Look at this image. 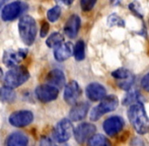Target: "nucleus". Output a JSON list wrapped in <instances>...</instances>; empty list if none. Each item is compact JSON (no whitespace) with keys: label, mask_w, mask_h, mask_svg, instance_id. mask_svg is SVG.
Returning a JSON list of instances; mask_svg holds the SVG:
<instances>
[{"label":"nucleus","mask_w":149,"mask_h":146,"mask_svg":"<svg viewBox=\"0 0 149 146\" xmlns=\"http://www.w3.org/2000/svg\"><path fill=\"white\" fill-rule=\"evenodd\" d=\"M128 118L138 134H146L149 131V118L142 103L132 104L128 110Z\"/></svg>","instance_id":"1"},{"label":"nucleus","mask_w":149,"mask_h":146,"mask_svg":"<svg viewBox=\"0 0 149 146\" xmlns=\"http://www.w3.org/2000/svg\"><path fill=\"white\" fill-rule=\"evenodd\" d=\"M18 33L22 41L26 46L35 43L38 34V26L35 18L31 15H24L18 22Z\"/></svg>","instance_id":"2"},{"label":"nucleus","mask_w":149,"mask_h":146,"mask_svg":"<svg viewBox=\"0 0 149 146\" xmlns=\"http://www.w3.org/2000/svg\"><path fill=\"white\" fill-rule=\"evenodd\" d=\"M29 78H30V72L24 66H15L6 72L3 81L4 85L15 88L26 83Z\"/></svg>","instance_id":"3"},{"label":"nucleus","mask_w":149,"mask_h":146,"mask_svg":"<svg viewBox=\"0 0 149 146\" xmlns=\"http://www.w3.org/2000/svg\"><path fill=\"white\" fill-rule=\"evenodd\" d=\"M119 101L118 97L115 95H108L104 97L100 103V105L94 107L90 112V120L91 121H97L102 115L106 113L113 112L118 108Z\"/></svg>","instance_id":"4"},{"label":"nucleus","mask_w":149,"mask_h":146,"mask_svg":"<svg viewBox=\"0 0 149 146\" xmlns=\"http://www.w3.org/2000/svg\"><path fill=\"white\" fill-rule=\"evenodd\" d=\"M28 9V5L22 1H14L6 4L1 11V18L4 22H11L22 15Z\"/></svg>","instance_id":"5"},{"label":"nucleus","mask_w":149,"mask_h":146,"mask_svg":"<svg viewBox=\"0 0 149 146\" xmlns=\"http://www.w3.org/2000/svg\"><path fill=\"white\" fill-rule=\"evenodd\" d=\"M72 133H74V130L71 121L69 119H62L54 128L53 137L57 142L63 143L70 139Z\"/></svg>","instance_id":"6"},{"label":"nucleus","mask_w":149,"mask_h":146,"mask_svg":"<svg viewBox=\"0 0 149 146\" xmlns=\"http://www.w3.org/2000/svg\"><path fill=\"white\" fill-rule=\"evenodd\" d=\"M36 97L42 103H50L55 101L59 95V88L49 83L41 84L35 90Z\"/></svg>","instance_id":"7"},{"label":"nucleus","mask_w":149,"mask_h":146,"mask_svg":"<svg viewBox=\"0 0 149 146\" xmlns=\"http://www.w3.org/2000/svg\"><path fill=\"white\" fill-rule=\"evenodd\" d=\"M8 121L11 126L16 127V128H22L33 123V112L26 110L16 111L10 115Z\"/></svg>","instance_id":"8"},{"label":"nucleus","mask_w":149,"mask_h":146,"mask_svg":"<svg viewBox=\"0 0 149 146\" xmlns=\"http://www.w3.org/2000/svg\"><path fill=\"white\" fill-rule=\"evenodd\" d=\"M26 55H28V50L26 49H18L16 51L7 50L3 53L2 62L7 67H15L26 57Z\"/></svg>","instance_id":"9"},{"label":"nucleus","mask_w":149,"mask_h":146,"mask_svg":"<svg viewBox=\"0 0 149 146\" xmlns=\"http://www.w3.org/2000/svg\"><path fill=\"white\" fill-rule=\"evenodd\" d=\"M95 130V126L91 123H82L74 129V137L78 143H84L93 136Z\"/></svg>","instance_id":"10"},{"label":"nucleus","mask_w":149,"mask_h":146,"mask_svg":"<svg viewBox=\"0 0 149 146\" xmlns=\"http://www.w3.org/2000/svg\"><path fill=\"white\" fill-rule=\"evenodd\" d=\"M124 125H125V123H124L123 118L119 116H113L104 121L102 124V128L108 136L112 137L123 130Z\"/></svg>","instance_id":"11"},{"label":"nucleus","mask_w":149,"mask_h":146,"mask_svg":"<svg viewBox=\"0 0 149 146\" xmlns=\"http://www.w3.org/2000/svg\"><path fill=\"white\" fill-rule=\"evenodd\" d=\"M81 95V89L75 80L69 81L64 89V99L68 105H75Z\"/></svg>","instance_id":"12"},{"label":"nucleus","mask_w":149,"mask_h":146,"mask_svg":"<svg viewBox=\"0 0 149 146\" xmlns=\"http://www.w3.org/2000/svg\"><path fill=\"white\" fill-rule=\"evenodd\" d=\"M81 20L77 14H72L70 17L67 19L64 26V33L68 38L74 39L78 34V31L80 29Z\"/></svg>","instance_id":"13"},{"label":"nucleus","mask_w":149,"mask_h":146,"mask_svg":"<svg viewBox=\"0 0 149 146\" xmlns=\"http://www.w3.org/2000/svg\"><path fill=\"white\" fill-rule=\"evenodd\" d=\"M86 95L92 102L102 101L107 95V90L102 84H100L97 82H92L87 85Z\"/></svg>","instance_id":"14"},{"label":"nucleus","mask_w":149,"mask_h":146,"mask_svg":"<svg viewBox=\"0 0 149 146\" xmlns=\"http://www.w3.org/2000/svg\"><path fill=\"white\" fill-rule=\"evenodd\" d=\"M89 110V104L82 102V103L75 104L73 108L69 112V118L71 121H81L86 117Z\"/></svg>","instance_id":"15"},{"label":"nucleus","mask_w":149,"mask_h":146,"mask_svg":"<svg viewBox=\"0 0 149 146\" xmlns=\"http://www.w3.org/2000/svg\"><path fill=\"white\" fill-rule=\"evenodd\" d=\"M73 53V47L71 43H64L63 42L61 45L57 46L54 51V57L58 62H63L71 57Z\"/></svg>","instance_id":"16"},{"label":"nucleus","mask_w":149,"mask_h":146,"mask_svg":"<svg viewBox=\"0 0 149 146\" xmlns=\"http://www.w3.org/2000/svg\"><path fill=\"white\" fill-rule=\"evenodd\" d=\"M46 81L49 84H52L54 86L58 87V88H61L65 85V75L63 73L62 70L60 69H53L51 70L46 76Z\"/></svg>","instance_id":"17"},{"label":"nucleus","mask_w":149,"mask_h":146,"mask_svg":"<svg viewBox=\"0 0 149 146\" xmlns=\"http://www.w3.org/2000/svg\"><path fill=\"white\" fill-rule=\"evenodd\" d=\"M29 143V137L24 133L16 131L7 137L5 144L8 146H26Z\"/></svg>","instance_id":"18"},{"label":"nucleus","mask_w":149,"mask_h":146,"mask_svg":"<svg viewBox=\"0 0 149 146\" xmlns=\"http://www.w3.org/2000/svg\"><path fill=\"white\" fill-rule=\"evenodd\" d=\"M15 92H14L13 88L7 85L0 87V101H2L3 103H12L15 99Z\"/></svg>","instance_id":"19"},{"label":"nucleus","mask_w":149,"mask_h":146,"mask_svg":"<svg viewBox=\"0 0 149 146\" xmlns=\"http://www.w3.org/2000/svg\"><path fill=\"white\" fill-rule=\"evenodd\" d=\"M63 41H64V36L59 32H55L47 38L46 45L49 48H56L57 46L61 45L63 43Z\"/></svg>","instance_id":"20"},{"label":"nucleus","mask_w":149,"mask_h":146,"mask_svg":"<svg viewBox=\"0 0 149 146\" xmlns=\"http://www.w3.org/2000/svg\"><path fill=\"white\" fill-rule=\"evenodd\" d=\"M73 55L77 61H82L85 58V44L82 40H79L73 48Z\"/></svg>","instance_id":"21"},{"label":"nucleus","mask_w":149,"mask_h":146,"mask_svg":"<svg viewBox=\"0 0 149 146\" xmlns=\"http://www.w3.org/2000/svg\"><path fill=\"white\" fill-rule=\"evenodd\" d=\"M87 143H88V145L91 146H108L111 144L108 138H106L102 134H96L91 136L89 140L87 141Z\"/></svg>","instance_id":"22"},{"label":"nucleus","mask_w":149,"mask_h":146,"mask_svg":"<svg viewBox=\"0 0 149 146\" xmlns=\"http://www.w3.org/2000/svg\"><path fill=\"white\" fill-rule=\"evenodd\" d=\"M137 102H140V95L138 91L133 90L130 91V92L127 93L125 97L123 99V105L125 106H131L132 104H135Z\"/></svg>","instance_id":"23"},{"label":"nucleus","mask_w":149,"mask_h":146,"mask_svg":"<svg viewBox=\"0 0 149 146\" xmlns=\"http://www.w3.org/2000/svg\"><path fill=\"white\" fill-rule=\"evenodd\" d=\"M61 12H62V10H61L60 6H58V5L54 6V7H52L51 9L48 10L47 18L49 19V22H57L61 15Z\"/></svg>","instance_id":"24"},{"label":"nucleus","mask_w":149,"mask_h":146,"mask_svg":"<svg viewBox=\"0 0 149 146\" xmlns=\"http://www.w3.org/2000/svg\"><path fill=\"white\" fill-rule=\"evenodd\" d=\"M132 75L133 74L128 69H126V68H119V69L115 70V71H113L112 73V76L114 77V78L118 79V80L127 79V78H129V77H131Z\"/></svg>","instance_id":"25"},{"label":"nucleus","mask_w":149,"mask_h":146,"mask_svg":"<svg viewBox=\"0 0 149 146\" xmlns=\"http://www.w3.org/2000/svg\"><path fill=\"white\" fill-rule=\"evenodd\" d=\"M108 24L110 26H121V28H124L125 26V22L124 19H122L121 17L116 13L111 14L108 17Z\"/></svg>","instance_id":"26"},{"label":"nucleus","mask_w":149,"mask_h":146,"mask_svg":"<svg viewBox=\"0 0 149 146\" xmlns=\"http://www.w3.org/2000/svg\"><path fill=\"white\" fill-rule=\"evenodd\" d=\"M134 79H135V77H134V75H132V76L129 77V78L120 80V81H118V86L121 89H123V90H129V89L131 88L132 85H133Z\"/></svg>","instance_id":"27"},{"label":"nucleus","mask_w":149,"mask_h":146,"mask_svg":"<svg viewBox=\"0 0 149 146\" xmlns=\"http://www.w3.org/2000/svg\"><path fill=\"white\" fill-rule=\"evenodd\" d=\"M96 0H80V6L83 11H89L95 5Z\"/></svg>","instance_id":"28"},{"label":"nucleus","mask_w":149,"mask_h":146,"mask_svg":"<svg viewBox=\"0 0 149 146\" xmlns=\"http://www.w3.org/2000/svg\"><path fill=\"white\" fill-rule=\"evenodd\" d=\"M129 9L133 12L135 15H137V17H142V13L140 11V5L137 2H133L129 5Z\"/></svg>","instance_id":"29"},{"label":"nucleus","mask_w":149,"mask_h":146,"mask_svg":"<svg viewBox=\"0 0 149 146\" xmlns=\"http://www.w3.org/2000/svg\"><path fill=\"white\" fill-rule=\"evenodd\" d=\"M49 29H50V26L47 22H42V24H41V30H40V36L42 38H45L47 36L48 32H49Z\"/></svg>","instance_id":"30"},{"label":"nucleus","mask_w":149,"mask_h":146,"mask_svg":"<svg viewBox=\"0 0 149 146\" xmlns=\"http://www.w3.org/2000/svg\"><path fill=\"white\" fill-rule=\"evenodd\" d=\"M141 86L144 90L149 92V72L144 75L143 78L141 79Z\"/></svg>","instance_id":"31"},{"label":"nucleus","mask_w":149,"mask_h":146,"mask_svg":"<svg viewBox=\"0 0 149 146\" xmlns=\"http://www.w3.org/2000/svg\"><path fill=\"white\" fill-rule=\"evenodd\" d=\"M40 144L41 145H51V144H53V141H52L51 138H49V137H43V138L41 139Z\"/></svg>","instance_id":"32"},{"label":"nucleus","mask_w":149,"mask_h":146,"mask_svg":"<svg viewBox=\"0 0 149 146\" xmlns=\"http://www.w3.org/2000/svg\"><path fill=\"white\" fill-rule=\"evenodd\" d=\"M61 1H62L64 4H66V5H70V4L73 3V1H74V0H61Z\"/></svg>","instance_id":"33"},{"label":"nucleus","mask_w":149,"mask_h":146,"mask_svg":"<svg viewBox=\"0 0 149 146\" xmlns=\"http://www.w3.org/2000/svg\"><path fill=\"white\" fill-rule=\"evenodd\" d=\"M120 1H121V0H111V3H112L113 5H119Z\"/></svg>","instance_id":"34"},{"label":"nucleus","mask_w":149,"mask_h":146,"mask_svg":"<svg viewBox=\"0 0 149 146\" xmlns=\"http://www.w3.org/2000/svg\"><path fill=\"white\" fill-rule=\"evenodd\" d=\"M2 76H3V71H2V69L0 68V79L2 78Z\"/></svg>","instance_id":"35"}]
</instances>
